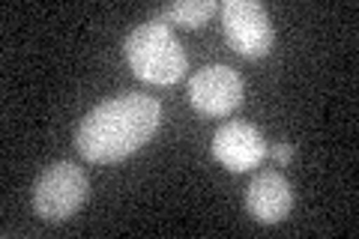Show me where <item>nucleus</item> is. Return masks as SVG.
<instances>
[{
    "mask_svg": "<svg viewBox=\"0 0 359 239\" xmlns=\"http://www.w3.org/2000/svg\"><path fill=\"white\" fill-rule=\"evenodd\" d=\"M189 102L204 117H224L243 102V78L224 63L204 66L189 78Z\"/></svg>",
    "mask_w": 359,
    "mask_h": 239,
    "instance_id": "obj_5",
    "label": "nucleus"
},
{
    "mask_svg": "<svg viewBox=\"0 0 359 239\" xmlns=\"http://www.w3.org/2000/svg\"><path fill=\"white\" fill-rule=\"evenodd\" d=\"M212 156L228 170H249L266 156V141L252 123H224L212 135Z\"/></svg>",
    "mask_w": 359,
    "mask_h": 239,
    "instance_id": "obj_6",
    "label": "nucleus"
},
{
    "mask_svg": "<svg viewBox=\"0 0 359 239\" xmlns=\"http://www.w3.org/2000/svg\"><path fill=\"white\" fill-rule=\"evenodd\" d=\"M90 198V179L75 162H54L33 183V210L45 221H66Z\"/></svg>",
    "mask_w": 359,
    "mask_h": 239,
    "instance_id": "obj_3",
    "label": "nucleus"
},
{
    "mask_svg": "<svg viewBox=\"0 0 359 239\" xmlns=\"http://www.w3.org/2000/svg\"><path fill=\"white\" fill-rule=\"evenodd\" d=\"M273 153H276L278 162H287V158H290V144H287V141H278Z\"/></svg>",
    "mask_w": 359,
    "mask_h": 239,
    "instance_id": "obj_9",
    "label": "nucleus"
},
{
    "mask_svg": "<svg viewBox=\"0 0 359 239\" xmlns=\"http://www.w3.org/2000/svg\"><path fill=\"white\" fill-rule=\"evenodd\" d=\"M224 39L243 57H264L273 48V25L264 4L257 0H224L222 4Z\"/></svg>",
    "mask_w": 359,
    "mask_h": 239,
    "instance_id": "obj_4",
    "label": "nucleus"
},
{
    "mask_svg": "<svg viewBox=\"0 0 359 239\" xmlns=\"http://www.w3.org/2000/svg\"><path fill=\"white\" fill-rule=\"evenodd\" d=\"M245 207H249L252 219L261 224L285 221L290 207H294L290 183L278 170H264V174H257L249 183V189H245Z\"/></svg>",
    "mask_w": 359,
    "mask_h": 239,
    "instance_id": "obj_7",
    "label": "nucleus"
},
{
    "mask_svg": "<svg viewBox=\"0 0 359 239\" xmlns=\"http://www.w3.org/2000/svg\"><path fill=\"white\" fill-rule=\"evenodd\" d=\"M132 72L147 84H174L186 72V51L171 27L162 21H144L123 42Z\"/></svg>",
    "mask_w": 359,
    "mask_h": 239,
    "instance_id": "obj_2",
    "label": "nucleus"
},
{
    "mask_svg": "<svg viewBox=\"0 0 359 239\" xmlns=\"http://www.w3.org/2000/svg\"><path fill=\"white\" fill-rule=\"evenodd\" d=\"M216 9H219L216 0H183V4L177 0V4H168V6L159 9V13H153V18L162 21V25L198 27V25H204Z\"/></svg>",
    "mask_w": 359,
    "mask_h": 239,
    "instance_id": "obj_8",
    "label": "nucleus"
},
{
    "mask_svg": "<svg viewBox=\"0 0 359 239\" xmlns=\"http://www.w3.org/2000/svg\"><path fill=\"white\" fill-rule=\"evenodd\" d=\"M162 123V105L147 93H120L84 114L75 146L87 162H120L147 144Z\"/></svg>",
    "mask_w": 359,
    "mask_h": 239,
    "instance_id": "obj_1",
    "label": "nucleus"
}]
</instances>
